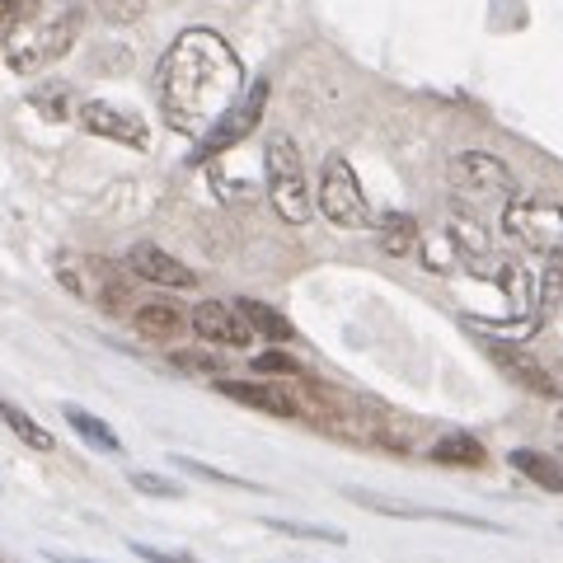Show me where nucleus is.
I'll return each instance as SVG.
<instances>
[{
  "mask_svg": "<svg viewBox=\"0 0 563 563\" xmlns=\"http://www.w3.org/2000/svg\"><path fill=\"white\" fill-rule=\"evenodd\" d=\"M244 90V62L217 29H184L155 66V99L165 122L198 141L235 109Z\"/></svg>",
  "mask_w": 563,
  "mask_h": 563,
  "instance_id": "nucleus-1",
  "label": "nucleus"
},
{
  "mask_svg": "<svg viewBox=\"0 0 563 563\" xmlns=\"http://www.w3.org/2000/svg\"><path fill=\"white\" fill-rule=\"evenodd\" d=\"M80 38V10L66 5V10H33L24 20H14L5 33H0V47H5V66L20 70V76H38L43 66L62 62L70 47Z\"/></svg>",
  "mask_w": 563,
  "mask_h": 563,
  "instance_id": "nucleus-2",
  "label": "nucleus"
},
{
  "mask_svg": "<svg viewBox=\"0 0 563 563\" xmlns=\"http://www.w3.org/2000/svg\"><path fill=\"white\" fill-rule=\"evenodd\" d=\"M263 179H268V202L287 225H306L314 217V192L306 179V161L291 136H268L263 151Z\"/></svg>",
  "mask_w": 563,
  "mask_h": 563,
  "instance_id": "nucleus-3",
  "label": "nucleus"
},
{
  "mask_svg": "<svg viewBox=\"0 0 563 563\" xmlns=\"http://www.w3.org/2000/svg\"><path fill=\"white\" fill-rule=\"evenodd\" d=\"M503 231L536 258L563 263V207L550 198H512L503 202Z\"/></svg>",
  "mask_w": 563,
  "mask_h": 563,
  "instance_id": "nucleus-4",
  "label": "nucleus"
},
{
  "mask_svg": "<svg viewBox=\"0 0 563 563\" xmlns=\"http://www.w3.org/2000/svg\"><path fill=\"white\" fill-rule=\"evenodd\" d=\"M314 207H320L333 225H343V231H366V225H376L372 202H366V192L357 184V169H352L343 155H329L324 161L320 188H314Z\"/></svg>",
  "mask_w": 563,
  "mask_h": 563,
  "instance_id": "nucleus-5",
  "label": "nucleus"
},
{
  "mask_svg": "<svg viewBox=\"0 0 563 563\" xmlns=\"http://www.w3.org/2000/svg\"><path fill=\"white\" fill-rule=\"evenodd\" d=\"M451 188L461 192L465 202H512L517 198V179H512V169H507L498 155H488V151H461V155H451Z\"/></svg>",
  "mask_w": 563,
  "mask_h": 563,
  "instance_id": "nucleus-6",
  "label": "nucleus"
},
{
  "mask_svg": "<svg viewBox=\"0 0 563 563\" xmlns=\"http://www.w3.org/2000/svg\"><path fill=\"white\" fill-rule=\"evenodd\" d=\"M263 109H268V80H254L250 90L240 95V103L231 113H225L217 128H211L202 141H198V151H192V161H217V155H225L231 146H240L244 136H250L254 128H258V118H263Z\"/></svg>",
  "mask_w": 563,
  "mask_h": 563,
  "instance_id": "nucleus-7",
  "label": "nucleus"
},
{
  "mask_svg": "<svg viewBox=\"0 0 563 563\" xmlns=\"http://www.w3.org/2000/svg\"><path fill=\"white\" fill-rule=\"evenodd\" d=\"M76 122H80L85 132L103 136V141H118V146H136V151L151 146L146 118L132 113V109H118V103H109V99H85V103H76Z\"/></svg>",
  "mask_w": 563,
  "mask_h": 563,
  "instance_id": "nucleus-8",
  "label": "nucleus"
},
{
  "mask_svg": "<svg viewBox=\"0 0 563 563\" xmlns=\"http://www.w3.org/2000/svg\"><path fill=\"white\" fill-rule=\"evenodd\" d=\"M188 320H192V333L211 347H250L258 339L250 320L240 314V306H225V301H198Z\"/></svg>",
  "mask_w": 563,
  "mask_h": 563,
  "instance_id": "nucleus-9",
  "label": "nucleus"
},
{
  "mask_svg": "<svg viewBox=\"0 0 563 563\" xmlns=\"http://www.w3.org/2000/svg\"><path fill=\"white\" fill-rule=\"evenodd\" d=\"M128 273L141 277V282H151V287H169V291H188V287H198V273L188 268V263H179L169 250H161V244H151V240H141L128 250Z\"/></svg>",
  "mask_w": 563,
  "mask_h": 563,
  "instance_id": "nucleus-10",
  "label": "nucleus"
},
{
  "mask_svg": "<svg viewBox=\"0 0 563 563\" xmlns=\"http://www.w3.org/2000/svg\"><path fill=\"white\" fill-rule=\"evenodd\" d=\"M217 395L244 404V409L273 413V418H301L306 413V404L296 399L287 385H273V380H225V376H217Z\"/></svg>",
  "mask_w": 563,
  "mask_h": 563,
  "instance_id": "nucleus-11",
  "label": "nucleus"
},
{
  "mask_svg": "<svg viewBox=\"0 0 563 563\" xmlns=\"http://www.w3.org/2000/svg\"><path fill=\"white\" fill-rule=\"evenodd\" d=\"M484 347H488V357L503 366L507 376H512L517 385H526L531 395H540V399H559L563 395V385L544 372V362H536L526 347H517V343H503V339H484Z\"/></svg>",
  "mask_w": 563,
  "mask_h": 563,
  "instance_id": "nucleus-12",
  "label": "nucleus"
},
{
  "mask_svg": "<svg viewBox=\"0 0 563 563\" xmlns=\"http://www.w3.org/2000/svg\"><path fill=\"white\" fill-rule=\"evenodd\" d=\"M132 329L151 343H174V339H184V329H192V320L169 301H146L132 310Z\"/></svg>",
  "mask_w": 563,
  "mask_h": 563,
  "instance_id": "nucleus-13",
  "label": "nucleus"
},
{
  "mask_svg": "<svg viewBox=\"0 0 563 563\" xmlns=\"http://www.w3.org/2000/svg\"><path fill=\"white\" fill-rule=\"evenodd\" d=\"M62 418L70 422V428H76L80 442H90V446L103 451V455H122V437H118L103 418H95L90 409H80V404H62Z\"/></svg>",
  "mask_w": 563,
  "mask_h": 563,
  "instance_id": "nucleus-14",
  "label": "nucleus"
},
{
  "mask_svg": "<svg viewBox=\"0 0 563 563\" xmlns=\"http://www.w3.org/2000/svg\"><path fill=\"white\" fill-rule=\"evenodd\" d=\"M507 465H512L517 474H526L536 488L544 493H563V465L554 461V455H544V451H531V446H517L512 455H507Z\"/></svg>",
  "mask_w": 563,
  "mask_h": 563,
  "instance_id": "nucleus-15",
  "label": "nucleus"
},
{
  "mask_svg": "<svg viewBox=\"0 0 563 563\" xmlns=\"http://www.w3.org/2000/svg\"><path fill=\"white\" fill-rule=\"evenodd\" d=\"M240 314L250 320V329L258 333V339H268V343H291L296 339V329H291V320L282 310H273L268 301H254V296H240Z\"/></svg>",
  "mask_w": 563,
  "mask_h": 563,
  "instance_id": "nucleus-16",
  "label": "nucleus"
},
{
  "mask_svg": "<svg viewBox=\"0 0 563 563\" xmlns=\"http://www.w3.org/2000/svg\"><path fill=\"white\" fill-rule=\"evenodd\" d=\"M376 231H380V250H385V254H395V258L413 254L418 244H422L418 221L409 217V211H385V217L376 221Z\"/></svg>",
  "mask_w": 563,
  "mask_h": 563,
  "instance_id": "nucleus-17",
  "label": "nucleus"
},
{
  "mask_svg": "<svg viewBox=\"0 0 563 563\" xmlns=\"http://www.w3.org/2000/svg\"><path fill=\"white\" fill-rule=\"evenodd\" d=\"M428 455H432L437 465H461V470H479L488 461L484 442H479V437H470V432H446Z\"/></svg>",
  "mask_w": 563,
  "mask_h": 563,
  "instance_id": "nucleus-18",
  "label": "nucleus"
},
{
  "mask_svg": "<svg viewBox=\"0 0 563 563\" xmlns=\"http://www.w3.org/2000/svg\"><path fill=\"white\" fill-rule=\"evenodd\" d=\"M0 418H5V428H10L14 437H20L24 446H33V451H57V442H52V432L43 428L38 418H29V413L20 409V404H5V399H0Z\"/></svg>",
  "mask_w": 563,
  "mask_h": 563,
  "instance_id": "nucleus-19",
  "label": "nucleus"
},
{
  "mask_svg": "<svg viewBox=\"0 0 563 563\" xmlns=\"http://www.w3.org/2000/svg\"><path fill=\"white\" fill-rule=\"evenodd\" d=\"M29 103H33V109H43L52 122H66L70 113H76V109H70V90H66V85H43V90L29 95Z\"/></svg>",
  "mask_w": 563,
  "mask_h": 563,
  "instance_id": "nucleus-20",
  "label": "nucleus"
},
{
  "mask_svg": "<svg viewBox=\"0 0 563 563\" xmlns=\"http://www.w3.org/2000/svg\"><path fill=\"white\" fill-rule=\"evenodd\" d=\"M90 5H95L109 24H136L141 14H146L151 0H90Z\"/></svg>",
  "mask_w": 563,
  "mask_h": 563,
  "instance_id": "nucleus-21",
  "label": "nucleus"
},
{
  "mask_svg": "<svg viewBox=\"0 0 563 563\" xmlns=\"http://www.w3.org/2000/svg\"><path fill=\"white\" fill-rule=\"evenodd\" d=\"M179 465H184L188 474H198V479H211V484H225V488H244V493H258V484H250V479H240V474H225V470H211V465H202V461H188V455H179Z\"/></svg>",
  "mask_w": 563,
  "mask_h": 563,
  "instance_id": "nucleus-22",
  "label": "nucleus"
},
{
  "mask_svg": "<svg viewBox=\"0 0 563 563\" xmlns=\"http://www.w3.org/2000/svg\"><path fill=\"white\" fill-rule=\"evenodd\" d=\"M282 536H296V540H324V544H343V531H329V526H301V521H263Z\"/></svg>",
  "mask_w": 563,
  "mask_h": 563,
  "instance_id": "nucleus-23",
  "label": "nucleus"
},
{
  "mask_svg": "<svg viewBox=\"0 0 563 563\" xmlns=\"http://www.w3.org/2000/svg\"><path fill=\"white\" fill-rule=\"evenodd\" d=\"M179 372H207V376H225V362L217 357V352H174L169 357Z\"/></svg>",
  "mask_w": 563,
  "mask_h": 563,
  "instance_id": "nucleus-24",
  "label": "nucleus"
},
{
  "mask_svg": "<svg viewBox=\"0 0 563 563\" xmlns=\"http://www.w3.org/2000/svg\"><path fill=\"white\" fill-rule=\"evenodd\" d=\"M254 372H258V376H301V362L287 357V352H258V357H254Z\"/></svg>",
  "mask_w": 563,
  "mask_h": 563,
  "instance_id": "nucleus-25",
  "label": "nucleus"
},
{
  "mask_svg": "<svg viewBox=\"0 0 563 563\" xmlns=\"http://www.w3.org/2000/svg\"><path fill=\"white\" fill-rule=\"evenodd\" d=\"M132 488L146 493V498H184V488H174L169 479H161V474H146V470L132 474Z\"/></svg>",
  "mask_w": 563,
  "mask_h": 563,
  "instance_id": "nucleus-26",
  "label": "nucleus"
},
{
  "mask_svg": "<svg viewBox=\"0 0 563 563\" xmlns=\"http://www.w3.org/2000/svg\"><path fill=\"white\" fill-rule=\"evenodd\" d=\"M132 554H136V559H146V563H198L192 554H179V550H155V544H141V540H132Z\"/></svg>",
  "mask_w": 563,
  "mask_h": 563,
  "instance_id": "nucleus-27",
  "label": "nucleus"
},
{
  "mask_svg": "<svg viewBox=\"0 0 563 563\" xmlns=\"http://www.w3.org/2000/svg\"><path fill=\"white\" fill-rule=\"evenodd\" d=\"M43 0H0V14H5V29L14 24V20H24V14H33Z\"/></svg>",
  "mask_w": 563,
  "mask_h": 563,
  "instance_id": "nucleus-28",
  "label": "nucleus"
},
{
  "mask_svg": "<svg viewBox=\"0 0 563 563\" xmlns=\"http://www.w3.org/2000/svg\"><path fill=\"white\" fill-rule=\"evenodd\" d=\"M0 33H5V14H0Z\"/></svg>",
  "mask_w": 563,
  "mask_h": 563,
  "instance_id": "nucleus-29",
  "label": "nucleus"
},
{
  "mask_svg": "<svg viewBox=\"0 0 563 563\" xmlns=\"http://www.w3.org/2000/svg\"><path fill=\"white\" fill-rule=\"evenodd\" d=\"M559 428H563V413H559Z\"/></svg>",
  "mask_w": 563,
  "mask_h": 563,
  "instance_id": "nucleus-30",
  "label": "nucleus"
}]
</instances>
